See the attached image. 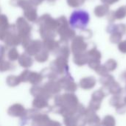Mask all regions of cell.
<instances>
[{"instance_id": "cell-2", "label": "cell", "mask_w": 126, "mask_h": 126, "mask_svg": "<svg viewBox=\"0 0 126 126\" xmlns=\"http://www.w3.org/2000/svg\"><path fill=\"white\" fill-rule=\"evenodd\" d=\"M0 53H1V47H0Z\"/></svg>"}, {"instance_id": "cell-1", "label": "cell", "mask_w": 126, "mask_h": 126, "mask_svg": "<svg viewBox=\"0 0 126 126\" xmlns=\"http://www.w3.org/2000/svg\"><path fill=\"white\" fill-rule=\"evenodd\" d=\"M88 16L87 13L83 10L74 11L69 18V24L72 27L75 29H81L86 25Z\"/></svg>"}]
</instances>
